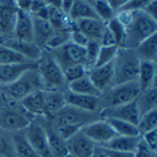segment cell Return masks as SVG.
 <instances>
[{
	"label": "cell",
	"mask_w": 157,
	"mask_h": 157,
	"mask_svg": "<svg viewBox=\"0 0 157 157\" xmlns=\"http://www.w3.org/2000/svg\"><path fill=\"white\" fill-rule=\"evenodd\" d=\"M19 104L33 117H47L58 112L67 103L64 92L39 89L19 101Z\"/></svg>",
	"instance_id": "obj_1"
},
{
	"label": "cell",
	"mask_w": 157,
	"mask_h": 157,
	"mask_svg": "<svg viewBox=\"0 0 157 157\" xmlns=\"http://www.w3.org/2000/svg\"><path fill=\"white\" fill-rule=\"evenodd\" d=\"M153 34H157L156 19L151 18L142 10L133 11L132 18L126 25V38L122 47L133 49L141 42Z\"/></svg>",
	"instance_id": "obj_2"
},
{
	"label": "cell",
	"mask_w": 157,
	"mask_h": 157,
	"mask_svg": "<svg viewBox=\"0 0 157 157\" xmlns=\"http://www.w3.org/2000/svg\"><path fill=\"white\" fill-rule=\"evenodd\" d=\"M36 69L40 75L43 89L45 90H67V82L64 79L60 65L49 50H43L42 57L36 62Z\"/></svg>",
	"instance_id": "obj_3"
},
{
	"label": "cell",
	"mask_w": 157,
	"mask_h": 157,
	"mask_svg": "<svg viewBox=\"0 0 157 157\" xmlns=\"http://www.w3.org/2000/svg\"><path fill=\"white\" fill-rule=\"evenodd\" d=\"M6 101L19 102L35 90L43 89V83L36 67L24 72L18 79L6 86H0Z\"/></svg>",
	"instance_id": "obj_4"
},
{
	"label": "cell",
	"mask_w": 157,
	"mask_h": 157,
	"mask_svg": "<svg viewBox=\"0 0 157 157\" xmlns=\"http://www.w3.org/2000/svg\"><path fill=\"white\" fill-rule=\"evenodd\" d=\"M113 67V86L137 81L140 59L136 57L133 49L118 47L114 59L112 62Z\"/></svg>",
	"instance_id": "obj_5"
},
{
	"label": "cell",
	"mask_w": 157,
	"mask_h": 157,
	"mask_svg": "<svg viewBox=\"0 0 157 157\" xmlns=\"http://www.w3.org/2000/svg\"><path fill=\"white\" fill-rule=\"evenodd\" d=\"M35 118L25 111L19 102L6 101L4 106L0 107V128L10 133L21 132Z\"/></svg>",
	"instance_id": "obj_6"
},
{
	"label": "cell",
	"mask_w": 157,
	"mask_h": 157,
	"mask_svg": "<svg viewBox=\"0 0 157 157\" xmlns=\"http://www.w3.org/2000/svg\"><path fill=\"white\" fill-rule=\"evenodd\" d=\"M140 92L141 88L137 81L112 86L99 96V111L133 102Z\"/></svg>",
	"instance_id": "obj_7"
},
{
	"label": "cell",
	"mask_w": 157,
	"mask_h": 157,
	"mask_svg": "<svg viewBox=\"0 0 157 157\" xmlns=\"http://www.w3.org/2000/svg\"><path fill=\"white\" fill-rule=\"evenodd\" d=\"M25 140L40 157H52L43 117H35L23 131Z\"/></svg>",
	"instance_id": "obj_8"
},
{
	"label": "cell",
	"mask_w": 157,
	"mask_h": 157,
	"mask_svg": "<svg viewBox=\"0 0 157 157\" xmlns=\"http://www.w3.org/2000/svg\"><path fill=\"white\" fill-rule=\"evenodd\" d=\"M93 113L84 112L78 108H74L72 106L65 104L63 108H60L58 112L44 117L45 122L53 128L65 126V124H86L90 121H94L92 118Z\"/></svg>",
	"instance_id": "obj_9"
},
{
	"label": "cell",
	"mask_w": 157,
	"mask_h": 157,
	"mask_svg": "<svg viewBox=\"0 0 157 157\" xmlns=\"http://www.w3.org/2000/svg\"><path fill=\"white\" fill-rule=\"evenodd\" d=\"M50 53L53 54V57L60 65V68L73 65V64H82L88 68L84 47L77 45V44L72 43L71 40L68 43H65L63 47L52 50ZM88 71H89V68H88Z\"/></svg>",
	"instance_id": "obj_10"
},
{
	"label": "cell",
	"mask_w": 157,
	"mask_h": 157,
	"mask_svg": "<svg viewBox=\"0 0 157 157\" xmlns=\"http://www.w3.org/2000/svg\"><path fill=\"white\" fill-rule=\"evenodd\" d=\"M81 131L90 141H93L97 146L104 145V143H107L108 141H111L113 137L117 136L111 124L103 118L94 120L83 124Z\"/></svg>",
	"instance_id": "obj_11"
},
{
	"label": "cell",
	"mask_w": 157,
	"mask_h": 157,
	"mask_svg": "<svg viewBox=\"0 0 157 157\" xmlns=\"http://www.w3.org/2000/svg\"><path fill=\"white\" fill-rule=\"evenodd\" d=\"M19 8L15 0H0V35L11 38Z\"/></svg>",
	"instance_id": "obj_12"
},
{
	"label": "cell",
	"mask_w": 157,
	"mask_h": 157,
	"mask_svg": "<svg viewBox=\"0 0 157 157\" xmlns=\"http://www.w3.org/2000/svg\"><path fill=\"white\" fill-rule=\"evenodd\" d=\"M98 113H99V116L102 117L103 120L114 118V120L127 121V122L135 123V124H137L140 117H141L135 101L133 102H129L127 104H122V106L101 109Z\"/></svg>",
	"instance_id": "obj_13"
},
{
	"label": "cell",
	"mask_w": 157,
	"mask_h": 157,
	"mask_svg": "<svg viewBox=\"0 0 157 157\" xmlns=\"http://www.w3.org/2000/svg\"><path fill=\"white\" fill-rule=\"evenodd\" d=\"M96 147V143L90 141L82 131H78L75 135H73L67 141L68 153L75 157H90Z\"/></svg>",
	"instance_id": "obj_14"
},
{
	"label": "cell",
	"mask_w": 157,
	"mask_h": 157,
	"mask_svg": "<svg viewBox=\"0 0 157 157\" xmlns=\"http://www.w3.org/2000/svg\"><path fill=\"white\" fill-rule=\"evenodd\" d=\"M88 77L92 81L94 87L101 92H106L108 88L113 86V67L112 63L101 65V67H92L88 71Z\"/></svg>",
	"instance_id": "obj_15"
},
{
	"label": "cell",
	"mask_w": 157,
	"mask_h": 157,
	"mask_svg": "<svg viewBox=\"0 0 157 157\" xmlns=\"http://www.w3.org/2000/svg\"><path fill=\"white\" fill-rule=\"evenodd\" d=\"M11 38L17 39V40L23 42H30L34 43V35H33V18L28 11L19 10L14 30H13Z\"/></svg>",
	"instance_id": "obj_16"
},
{
	"label": "cell",
	"mask_w": 157,
	"mask_h": 157,
	"mask_svg": "<svg viewBox=\"0 0 157 157\" xmlns=\"http://www.w3.org/2000/svg\"><path fill=\"white\" fill-rule=\"evenodd\" d=\"M64 97H65V103L74 108H78L84 112H89V113H94L99 111V97L77 94V93L69 92V90H65Z\"/></svg>",
	"instance_id": "obj_17"
},
{
	"label": "cell",
	"mask_w": 157,
	"mask_h": 157,
	"mask_svg": "<svg viewBox=\"0 0 157 157\" xmlns=\"http://www.w3.org/2000/svg\"><path fill=\"white\" fill-rule=\"evenodd\" d=\"M36 67V62H25L18 64H0V86L13 83L15 79L32 68Z\"/></svg>",
	"instance_id": "obj_18"
},
{
	"label": "cell",
	"mask_w": 157,
	"mask_h": 157,
	"mask_svg": "<svg viewBox=\"0 0 157 157\" xmlns=\"http://www.w3.org/2000/svg\"><path fill=\"white\" fill-rule=\"evenodd\" d=\"M0 43H3L5 45L13 48L14 50H17L18 53H20L23 57H25L30 62H38V59L43 54V49L39 48L35 43L17 40L14 38H4V40Z\"/></svg>",
	"instance_id": "obj_19"
},
{
	"label": "cell",
	"mask_w": 157,
	"mask_h": 157,
	"mask_svg": "<svg viewBox=\"0 0 157 157\" xmlns=\"http://www.w3.org/2000/svg\"><path fill=\"white\" fill-rule=\"evenodd\" d=\"M33 35H34V43L44 50L47 42L53 35L54 29L52 24L47 19H42L38 17H33Z\"/></svg>",
	"instance_id": "obj_20"
},
{
	"label": "cell",
	"mask_w": 157,
	"mask_h": 157,
	"mask_svg": "<svg viewBox=\"0 0 157 157\" xmlns=\"http://www.w3.org/2000/svg\"><path fill=\"white\" fill-rule=\"evenodd\" d=\"M73 23L74 27L79 32H82L89 40H98V42L104 27H106V24L101 21L99 19H81Z\"/></svg>",
	"instance_id": "obj_21"
},
{
	"label": "cell",
	"mask_w": 157,
	"mask_h": 157,
	"mask_svg": "<svg viewBox=\"0 0 157 157\" xmlns=\"http://www.w3.org/2000/svg\"><path fill=\"white\" fill-rule=\"evenodd\" d=\"M136 106L138 108L140 116L145 114L150 111L157 109V88L156 86L142 89L136 98Z\"/></svg>",
	"instance_id": "obj_22"
},
{
	"label": "cell",
	"mask_w": 157,
	"mask_h": 157,
	"mask_svg": "<svg viewBox=\"0 0 157 157\" xmlns=\"http://www.w3.org/2000/svg\"><path fill=\"white\" fill-rule=\"evenodd\" d=\"M136 57L141 60L156 62L157 59V34H153L133 48Z\"/></svg>",
	"instance_id": "obj_23"
},
{
	"label": "cell",
	"mask_w": 157,
	"mask_h": 157,
	"mask_svg": "<svg viewBox=\"0 0 157 157\" xmlns=\"http://www.w3.org/2000/svg\"><path fill=\"white\" fill-rule=\"evenodd\" d=\"M156 72H157L156 62H146V60L140 62L137 82L140 84L141 90L156 86Z\"/></svg>",
	"instance_id": "obj_24"
},
{
	"label": "cell",
	"mask_w": 157,
	"mask_h": 157,
	"mask_svg": "<svg viewBox=\"0 0 157 157\" xmlns=\"http://www.w3.org/2000/svg\"><path fill=\"white\" fill-rule=\"evenodd\" d=\"M43 122L47 129V136H48V142H49V148L52 157H64L68 153L67 148V141H64L57 132L53 127H50L43 117Z\"/></svg>",
	"instance_id": "obj_25"
},
{
	"label": "cell",
	"mask_w": 157,
	"mask_h": 157,
	"mask_svg": "<svg viewBox=\"0 0 157 157\" xmlns=\"http://www.w3.org/2000/svg\"><path fill=\"white\" fill-rule=\"evenodd\" d=\"M68 18L71 19V21H77L81 19H98L89 0H74Z\"/></svg>",
	"instance_id": "obj_26"
},
{
	"label": "cell",
	"mask_w": 157,
	"mask_h": 157,
	"mask_svg": "<svg viewBox=\"0 0 157 157\" xmlns=\"http://www.w3.org/2000/svg\"><path fill=\"white\" fill-rule=\"evenodd\" d=\"M138 142H140V137H128V136H118L117 135L111 141L102 145V147L107 148V150L135 152L137 148Z\"/></svg>",
	"instance_id": "obj_27"
},
{
	"label": "cell",
	"mask_w": 157,
	"mask_h": 157,
	"mask_svg": "<svg viewBox=\"0 0 157 157\" xmlns=\"http://www.w3.org/2000/svg\"><path fill=\"white\" fill-rule=\"evenodd\" d=\"M67 90L77 93V94H86V96H94V97L101 96V92L94 87L92 81L89 79L88 73L86 75L81 77V78H78L77 81H73V82L68 83Z\"/></svg>",
	"instance_id": "obj_28"
},
{
	"label": "cell",
	"mask_w": 157,
	"mask_h": 157,
	"mask_svg": "<svg viewBox=\"0 0 157 157\" xmlns=\"http://www.w3.org/2000/svg\"><path fill=\"white\" fill-rule=\"evenodd\" d=\"M106 121L111 124V127L113 128L116 135L128 136V137H140L137 124H135V123L122 121V120H114V118H107Z\"/></svg>",
	"instance_id": "obj_29"
},
{
	"label": "cell",
	"mask_w": 157,
	"mask_h": 157,
	"mask_svg": "<svg viewBox=\"0 0 157 157\" xmlns=\"http://www.w3.org/2000/svg\"><path fill=\"white\" fill-rule=\"evenodd\" d=\"M30 62L13 48L0 43V64H18Z\"/></svg>",
	"instance_id": "obj_30"
},
{
	"label": "cell",
	"mask_w": 157,
	"mask_h": 157,
	"mask_svg": "<svg viewBox=\"0 0 157 157\" xmlns=\"http://www.w3.org/2000/svg\"><path fill=\"white\" fill-rule=\"evenodd\" d=\"M0 157H17L13 133L0 128Z\"/></svg>",
	"instance_id": "obj_31"
},
{
	"label": "cell",
	"mask_w": 157,
	"mask_h": 157,
	"mask_svg": "<svg viewBox=\"0 0 157 157\" xmlns=\"http://www.w3.org/2000/svg\"><path fill=\"white\" fill-rule=\"evenodd\" d=\"M90 3H92V6L96 11L98 19L101 21H103L104 24L107 21H109L112 18H114L116 13L111 8V5L108 4L107 0H94V2H90Z\"/></svg>",
	"instance_id": "obj_32"
},
{
	"label": "cell",
	"mask_w": 157,
	"mask_h": 157,
	"mask_svg": "<svg viewBox=\"0 0 157 157\" xmlns=\"http://www.w3.org/2000/svg\"><path fill=\"white\" fill-rule=\"evenodd\" d=\"M106 25H107L108 30L111 32V34H112V36L114 39L116 45L117 47H122L123 42H124V38H126V28H124V25L116 18V15L109 21H107Z\"/></svg>",
	"instance_id": "obj_33"
},
{
	"label": "cell",
	"mask_w": 157,
	"mask_h": 157,
	"mask_svg": "<svg viewBox=\"0 0 157 157\" xmlns=\"http://www.w3.org/2000/svg\"><path fill=\"white\" fill-rule=\"evenodd\" d=\"M156 127H157V109H153V111H150L145 114H142L137 122L140 136L148 132V131L156 129Z\"/></svg>",
	"instance_id": "obj_34"
},
{
	"label": "cell",
	"mask_w": 157,
	"mask_h": 157,
	"mask_svg": "<svg viewBox=\"0 0 157 157\" xmlns=\"http://www.w3.org/2000/svg\"><path fill=\"white\" fill-rule=\"evenodd\" d=\"M69 32L71 29H62V30H54L53 35L50 36V39L47 42L44 50H54L58 49L60 47H63L65 43H68L71 39H69Z\"/></svg>",
	"instance_id": "obj_35"
},
{
	"label": "cell",
	"mask_w": 157,
	"mask_h": 157,
	"mask_svg": "<svg viewBox=\"0 0 157 157\" xmlns=\"http://www.w3.org/2000/svg\"><path fill=\"white\" fill-rule=\"evenodd\" d=\"M117 49H118L117 45H101L93 67H101V65L112 63L117 53Z\"/></svg>",
	"instance_id": "obj_36"
},
{
	"label": "cell",
	"mask_w": 157,
	"mask_h": 157,
	"mask_svg": "<svg viewBox=\"0 0 157 157\" xmlns=\"http://www.w3.org/2000/svg\"><path fill=\"white\" fill-rule=\"evenodd\" d=\"M62 71H63V75H64V79L67 82V84L73 81H77L78 78H81L88 73V68L82 64L68 65V67L62 68Z\"/></svg>",
	"instance_id": "obj_37"
},
{
	"label": "cell",
	"mask_w": 157,
	"mask_h": 157,
	"mask_svg": "<svg viewBox=\"0 0 157 157\" xmlns=\"http://www.w3.org/2000/svg\"><path fill=\"white\" fill-rule=\"evenodd\" d=\"M99 48H101V44H99L98 40H88V43L84 47V49H86V57H87V64H88L89 69L94 65V62H96V58H97Z\"/></svg>",
	"instance_id": "obj_38"
},
{
	"label": "cell",
	"mask_w": 157,
	"mask_h": 157,
	"mask_svg": "<svg viewBox=\"0 0 157 157\" xmlns=\"http://www.w3.org/2000/svg\"><path fill=\"white\" fill-rule=\"evenodd\" d=\"M83 124H65V126H60L54 128L56 132L64 140V141H68L73 135H75L78 131H81Z\"/></svg>",
	"instance_id": "obj_39"
},
{
	"label": "cell",
	"mask_w": 157,
	"mask_h": 157,
	"mask_svg": "<svg viewBox=\"0 0 157 157\" xmlns=\"http://www.w3.org/2000/svg\"><path fill=\"white\" fill-rule=\"evenodd\" d=\"M155 2V0H129V2L121 9V10H128V11H138L143 10L150 3ZM120 11V10H118Z\"/></svg>",
	"instance_id": "obj_40"
},
{
	"label": "cell",
	"mask_w": 157,
	"mask_h": 157,
	"mask_svg": "<svg viewBox=\"0 0 157 157\" xmlns=\"http://www.w3.org/2000/svg\"><path fill=\"white\" fill-rule=\"evenodd\" d=\"M142 142L145 145L151 148L152 151H156V147H157V133H156V129H152V131H148V132L143 133L140 136Z\"/></svg>",
	"instance_id": "obj_41"
},
{
	"label": "cell",
	"mask_w": 157,
	"mask_h": 157,
	"mask_svg": "<svg viewBox=\"0 0 157 157\" xmlns=\"http://www.w3.org/2000/svg\"><path fill=\"white\" fill-rule=\"evenodd\" d=\"M135 157H156V151H152L151 148H148L145 143L142 142L141 137H140V142L137 145L136 151L133 152Z\"/></svg>",
	"instance_id": "obj_42"
},
{
	"label": "cell",
	"mask_w": 157,
	"mask_h": 157,
	"mask_svg": "<svg viewBox=\"0 0 157 157\" xmlns=\"http://www.w3.org/2000/svg\"><path fill=\"white\" fill-rule=\"evenodd\" d=\"M99 44L101 45H116V42H114V39H113L111 32L108 30L107 25L104 27L103 33H102V35L99 38Z\"/></svg>",
	"instance_id": "obj_43"
},
{
	"label": "cell",
	"mask_w": 157,
	"mask_h": 157,
	"mask_svg": "<svg viewBox=\"0 0 157 157\" xmlns=\"http://www.w3.org/2000/svg\"><path fill=\"white\" fill-rule=\"evenodd\" d=\"M102 147V146H101ZM103 148V147H102ZM108 157H135L133 152H126V151H116V150H107L103 148Z\"/></svg>",
	"instance_id": "obj_44"
},
{
	"label": "cell",
	"mask_w": 157,
	"mask_h": 157,
	"mask_svg": "<svg viewBox=\"0 0 157 157\" xmlns=\"http://www.w3.org/2000/svg\"><path fill=\"white\" fill-rule=\"evenodd\" d=\"M142 11H145L147 15H150V17L153 18V19H156V17H157V0H155V2L150 3Z\"/></svg>",
	"instance_id": "obj_45"
},
{
	"label": "cell",
	"mask_w": 157,
	"mask_h": 157,
	"mask_svg": "<svg viewBox=\"0 0 157 157\" xmlns=\"http://www.w3.org/2000/svg\"><path fill=\"white\" fill-rule=\"evenodd\" d=\"M108 4L111 5V8L114 10V13H117L118 10H121L129 0H107Z\"/></svg>",
	"instance_id": "obj_46"
},
{
	"label": "cell",
	"mask_w": 157,
	"mask_h": 157,
	"mask_svg": "<svg viewBox=\"0 0 157 157\" xmlns=\"http://www.w3.org/2000/svg\"><path fill=\"white\" fill-rule=\"evenodd\" d=\"M73 4H74V0H62L60 2V10L64 13V14H69V11H71V9H72V6H73Z\"/></svg>",
	"instance_id": "obj_47"
},
{
	"label": "cell",
	"mask_w": 157,
	"mask_h": 157,
	"mask_svg": "<svg viewBox=\"0 0 157 157\" xmlns=\"http://www.w3.org/2000/svg\"><path fill=\"white\" fill-rule=\"evenodd\" d=\"M32 2L33 0H15L19 10H24V11H28V13H29V8L32 5Z\"/></svg>",
	"instance_id": "obj_48"
},
{
	"label": "cell",
	"mask_w": 157,
	"mask_h": 157,
	"mask_svg": "<svg viewBox=\"0 0 157 157\" xmlns=\"http://www.w3.org/2000/svg\"><path fill=\"white\" fill-rule=\"evenodd\" d=\"M90 157H108V156H107V153L104 152V150L101 146H97L94 148V151H93V153H92V156H90Z\"/></svg>",
	"instance_id": "obj_49"
},
{
	"label": "cell",
	"mask_w": 157,
	"mask_h": 157,
	"mask_svg": "<svg viewBox=\"0 0 157 157\" xmlns=\"http://www.w3.org/2000/svg\"><path fill=\"white\" fill-rule=\"evenodd\" d=\"M43 2L50 6V8H56V9H59L60 8V2L62 0H43Z\"/></svg>",
	"instance_id": "obj_50"
},
{
	"label": "cell",
	"mask_w": 157,
	"mask_h": 157,
	"mask_svg": "<svg viewBox=\"0 0 157 157\" xmlns=\"http://www.w3.org/2000/svg\"><path fill=\"white\" fill-rule=\"evenodd\" d=\"M5 102H6V99H5V97H4L3 92H2V89H0V107H2V106H4V104H5Z\"/></svg>",
	"instance_id": "obj_51"
},
{
	"label": "cell",
	"mask_w": 157,
	"mask_h": 157,
	"mask_svg": "<svg viewBox=\"0 0 157 157\" xmlns=\"http://www.w3.org/2000/svg\"><path fill=\"white\" fill-rule=\"evenodd\" d=\"M64 157H75V156H73V155H71V153H67V155H65Z\"/></svg>",
	"instance_id": "obj_52"
},
{
	"label": "cell",
	"mask_w": 157,
	"mask_h": 157,
	"mask_svg": "<svg viewBox=\"0 0 157 157\" xmlns=\"http://www.w3.org/2000/svg\"><path fill=\"white\" fill-rule=\"evenodd\" d=\"M89 2H94V0H89Z\"/></svg>",
	"instance_id": "obj_53"
}]
</instances>
